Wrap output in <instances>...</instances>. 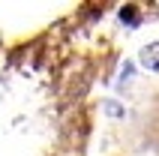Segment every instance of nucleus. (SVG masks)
Returning a JSON list of instances; mask_svg holds the SVG:
<instances>
[{
	"instance_id": "f257e3e1",
	"label": "nucleus",
	"mask_w": 159,
	"mask_h": 156,
	"mask_svg": "<svg viewBox=\"0 0 159 156\" xmlns=\"http://www.w3.org/2000/svg\"><path fill=\"white\" fill-rule=\"evenodd\" d=\"M141 66L144 69H159V42H150L141 48Z\"/></svg>"
}]
</instances>
